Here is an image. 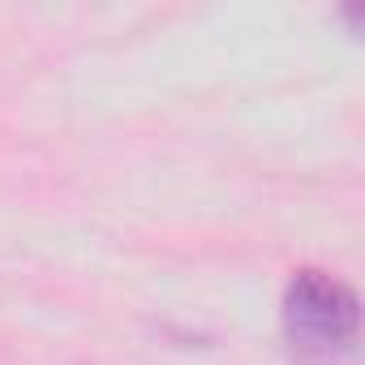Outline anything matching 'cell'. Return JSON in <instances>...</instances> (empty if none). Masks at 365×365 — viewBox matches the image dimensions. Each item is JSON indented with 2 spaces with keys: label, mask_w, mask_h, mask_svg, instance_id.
<instances>
[{
  "label": "cell",
  "mask_w": 365,
  "mask_h": 365,
  "mask_svg": "<svg viewBox=\"0 0 365 365\" xmlns=\"http://www.w3.org/2000/svg\"><path fill=\"white\" fill-rule=\"evenodd\" d=\"M284 339L301 365H348L361 344V301L327 271H297L284 292Z\"/></svg>",
  "instance_id": "6da1fadb"
}]
</instances>
